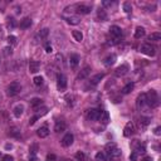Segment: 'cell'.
<instances>
[{
  "instance_id": "6da1fadb",
  "label": "cell",
  "mask_w": 161,
  "mask_h": 161,
  "mask_svg": "<svg viewBox=\"0 0 161 161\" xmlns=\"http://www.w3.org/2000/svg\"><path fill=\"white\" fill-rule=\"evenodd\" d=\"M146 102H147V106L151 107V108H155V107L159 106V94L156 91H148L146 93Z\"/></svg>"
},
{
  "instance_id": "7a4b0ae2",
  "label": "cell",
  "mask_w": 161,
  "mask_h": 161,
  "mask_svg": "<svg viewBox=\"0 0 161 161\" xmlns=\"http://www.w3.org/2000/svg\"><path fill=\"white\" fill-rule=\"evenodd\" d=\"M20 91H22V86H20L18 82H13V83H10V85L8 86V88H7V94H8V96H10V97H14V96H16V94L19 93Z\"/></svg>"
},
{
  "instance_id": "3957f363",
  "label": "cell",
  "mask_w": 161,
  "mask_h": 161,
  "mask_svg": "<svg viewBox=\"0 0 161 161\" xmlns=\"http://www.w3.org/2000/svg\"><path fill=\"white\" fill-rule=\"evenodd\" d=\"M57 87L61 92L65 91V88H67V78H65L64 74H58L57 76Z\"/></svg>"
},
{
  "instance_id": "277c9868",
  "label": "cell",
  "mask_w": 161,
  "mask_h": 161,
  "mask_svg": "<svg viewBox=\"0 0 161 161\" xmlns=\"http://www.w3.org/2000/svg\"><path fill=\"white\" fill-rule=\"evenodd\" d=\"M132 148H134V152L137 155H141V154H145L146 152V147L144 144H141L139 140H135L132 142Z\"/></svg>"
},
{
  "instance_id": "5b68a950",
  "label": "cell",
  "mask_w": 161,
  "mask_h": 161,
  "mask_svg": "<svg viewBox=\"0 0 161 161\" xmlns=\"http://www.w3.org/2000/svg\"><path fill=\"white\" fill-rule=\"evenodd\" d=\"M140 52L144 53V54H146V56H150V57L155 56V48L151 44H142L141 48H140Z\"/></svg>"
},
{
  "instance_id": "8992f818",
  "label": "cell",
  "mask_w": 161,
  "mask_h": 161,
  "mask_svg": "<svg viewBox=\"0 0 161 161\" xmlns=\"http://www.w3.org/2000/svg\"><path fill=\"white\" fill-rule=\"evenodd\" d=\"M110 34L112 35L113 38H115V40L117 42L118 39H120L122 37V30H121V28L120 27H117V25H112L110 28Z\"/></svg>"
},
{
  "instance_id": "52a82bcc",
  "label": "cell",
  "mask_w": 161,
  "mask_h": 161,
  "mask_svg": "<svg viewBox=\"0 0 161 161\" xmlns=\"http://www.w3.org/2000/svg\"><path fill=\"white\" fill-rule=\"evenodd\" d=\"M135 134V125L132 122H128L123 128V136L125 137H131Z\"/></svg>"
},
{
  "instance_id": "ba28073f",
  "label": "cell",
  "mask_w": 161,
  "mask_h": 161,
  "mask_svg": "<svg viewBox=\"0 0 161 161\" xmlns=\"http://www.w3.org/2000/svg\"><path fill=\"white\" fill-rule=\"evenodd\" d=\"M73 140H74V137H73L72 134L64 135V137L62 139V146H64V147H69L70 145L73 144Z\"/></svg>"
},
{
  "instance_id": "9c48e42d",
  "label": "cell",
  "mask_w": 161,
  "mask_h": 161,
  "mask_svg": "<svg viewBox=\"0 0 161 161\" xmlns=\"http://www.w3.org/2000/svg\"><path fill=\"white\" fill-rule=\"evenodd\" d=\"M74 9H77L76 11L79 14H88L91 13V7L88 5H83V4H78V5H74Z\"/></svg>"
},
{
  "instance_id": "30bf717a",
  "label": "cell",
  "mask_w": 161,
  "mask_h": 161,
  "mask_svg": "<svg viewBox=\"0 0 161 161\" xmlns=\"http://www.w3.org/2000/svg\"><path fill=\"white\" fill-rule=\"evenodd\" d=\"M99 115H101V111L99 110H96V108H92V110H89L88 111V120H91V121H97L98 118H99Z\"/></svg>"
},
{
  "instance_id": "8fae6325",
  "label": "cell",
  "mask_w": 161,
  "mask_h": 161,
  "mask_svg": "<svg viewBox=\"0 0 161 161\" xmlns=\"http://www.w3.org/2000/svg\"><path fill=\"white\" fill-rule=\"evenodd\" d=\"M89 73H91V67H89V65H86V67L79 72L78 77H77V79H79V81L85 79V78H87V77L89 76Z\"/></svg>"
},
{
  "instance_id": "7c38bea8",
  "label": "cell",
  "mask_w": 161,
  "mask_h": 161,
  "mask_svg": "<svg viewBox=\"0 0 161 161\" xmlns=\"http://www.w3.org/2000/svg\"><path fill=\"white\" fill-rule=\"evenodd\" d=\"M39 111H40V112H37V115H35L33 118H30V121H29V123H30V125H34V123H35V121H37L39 117L44 116L45 113L48 112V108H47V107H43V108H42V110H39Z\"/></svg>"
},
{
  "instance_id": "4fadbf2b",
  "label": "cell",
  "mask_w": 161,
  "mask_h": 161,
  "mask_svg": "<svg viewBox=\"0 0 161 161\" xmlns=\"http://www.w3.org/2000/svg\"><path fill=\"white\" fill-rule=\"evenodd\" d=\"M40 68V63L38 61H30L29 63V72L30 73H37Z\"/></svg>"
},
{
  "instance_id": "5bb4252c",
  "label": "cell",
  "mask_w": 161,
  "mask_h": 161,
  "mask_svg": "<svg viewBox=\"0 0 161 161\" xmlns=\"http://www.w3.org/2000/svg\"><path fill=\"white\" fill-rule=\"evenodd\" d=\"M128 72V65H126V64H123V65H120L116 70H115V74L117 76V77H121V76H125Z\"/></svg>"
},
{
  "instance_id": "9a60e30c",
  "label": "cell",
  "mask_w": 161,
  "mask_h": 161,
  "mask_svg": "<svg viewBox=\"0 0 161 161\" xmlns=\"http://www.w3.org/2000/svg\"><path fill=\"white\" fill-rule=\"evenodd\" d=\"M65 19H67V23L70 25H77L81 23V18L77 16V15H70V16H65Z\"/></svg>"
},
{
  "instance_id": "2e32d148",
  "label": "cell",
  "mask_w": 161,
  "mask_h": 161,
  "mask_svg": "<svg viewBox=\"0 0 161 161\" xmlns=\"http://www.w3.org/2000/svg\"><path fill=\"white\" fill-rule=\"evenodd\" d=\"M37 135L40 137V139H44V137H47V136L49 135V128L47 127V126L40 127V128L37 131Z\"/></svg>"
},
{
  "instance_id": "e0dca14e",
  "label": "cell",
  "mask_w": 161,
  "mask_h": 161,
  "mask_svg": "<svg viewBox=\"0 0 161 161\" xmlns=\"http://www.w3.org/2000/svg\"><path fill=\"white\" fill-rule=\"evenodd\" d=\"M78 63H79L78 54H70V57H69V64H70V67L74 68V67L78 65Z\"/></svg>"
},
{
  "instance_id": "ac0fdd59",
  "label": "cell",
  "mask_w": 161,
  "mask_h": 161,
  "mask_svg": "<svg viewBox=\"0 0 161 161\" xmlns=\"http://www.w3.org/2000/svg\"><path fill=\"white\" fill-rule=\"evenodd\" d=\"M116 59H117L116 54H110L108 57H106V59H105V65H107V67H111V65L115 64Z\"/></svg>"
},
{
  "instance_id": "d6986e66",
  "label": "cell",
  "mask_w": 161,
  "mask_h": 161,
  "mask_svg": "<svg viewBox=\"0 0 161 161\" xmlns=\"http://www.w3.org/2000/svg\"><path fill=\"white\" fill-rule=\"evenodd\" d=\"M67 127V125H65L64 121H57L56 122V126H54V131L56 132H63Z\"/></svg>"
},
{
  "instance_id": "ffe728a7",
  "label": "cell",
  "mask_w": 161,
  "mask_h": 161,
  "mask_svg": "<svg viewBox=\"0 0 161 161\" xmlns=\"http://www.w3.org/2000/svg\"><path fill=\"white\" fill-rule=\"evenodd\" d=\"M98 120L102 122V123H105V125H107L108 123V121H110V116H108V112H106V111H101V115H99V118Z\"/></svg>"
},
{
  "instance_id": "44dd1931",
  "label": "cell",
  "mask_w": 161,
  "mask_h": 161,
  "mask_svg": "<svg viewBox=\"0 0 161 161\" xmlns=\"http://www.w3.org/2000/svg\"><path fill=\"white\" fill-rule=\"evenodd\" d=\"M137 106L139 107H144V106H147V102H146V93H141L139 98H137Z\"/></svg>"
},
{
  "instance_id": "7402d4cb",
  "label": "cell",
  "mask_w": 161,
  "mask_h": 161,
  "mask_svg": "<svg viewBox=\"0 0 161 161\" xmlns=\"http://www.w3.org/2000/svg\"><path fill=\"white\" fill-rule=\"evenodd\" d=\"M30 25H32L30 18H24L23 20H20V28L22 29H28V28H30Z\"/></svg>"
},
{
  "instance_id": "603a6c76",
  "label": "cell",
  "mask_w": 161,
  "mask_h": 161,
  "mask_svg": "<svg viewBox=\"0 0 161 161\" xmlns=\"http://www.w3.org/2000/svg\"><path fill=\"white\" fill-rule=\"evenodd\" d=\"M144 35H145V29L142 28V27H137L136 28V32H135V38L136 39H141Z\"/></svg>"
},
{
  "instance_id": "cb8c5ba5",
  "label": "cell",
  "mask_w": 161,
  "mask_h": 161,
  "mask_svg": "<svg viewBox=\"0 0 161 161\" xmlns=\"http://www.w3.org/2000/svg\"><path fill=\"white\" fill-rule=\"evenodd\" d=\"M103 77H105V74H103V73H99V74H96L94 77H92V78H91V85H92V86H96L97 83L103 78Z\"/></svg>"
},
{
  "instance_id": "d4e9b609",
  "label": "cell",
  "mask_w": 161,
  "mask_h": 161,
  "mask_svg": "<svg viewBox=\"0 0 161 161\" xmlns=\"http://www.w3.org/2000/svg\"><path fill=\"white\" fill-rule=\"evenodd\" d=\"M23 111H24V106H23V105L15 106V108H14V115H15V117H20L22 113H23Z\"/></svg>"
},
{
  "instance_id": "484cf974",
  "label": "cell",
  "mask_w": 161,
  "mask_h": 161,
  "mask_svg": "<svg viewBox=\"0 0 161 161\" xmlns=\"http://www.w3.org/2000/svg\"><path fill=\"white\" fill-rule=\"evenodd\" d=\"M76 159L78 160V161H89L88 156H87L85 152H82V151H79V152L76 154Z\"/></svg>"
},
{
  "instance_id": "4316f807",
  "label": "cell",
  "mask_w": 161,
  "mask_h": 161,
  "mask_svg": "<svg viewBox=\"0 0 161 161\" xmlns=\"http://www.w3.org/2000/svg\"><path fill=\"white\" fill-rule=\"evenodd\" d=\"M30 103H32V107H33V108H34V110H37V107H38V106L40 107L42 105H43V99H40V98H33Z\"/></svg>"
},
{
  "instance_id": "83f0119b",
  "label": "cell",
  "mask_w": 161,
  "mask_h": 161,
  "mask_svg": "<svg viewBox=\"0 0 161 161\" xmlns=\"http://www.w3.org/2000/svg\"><path fill=\"white\" fill-rule=\"evenodd\" d=\"M150 121H151V118L150 117H141L140 118V125L142 127H146V126H148V125H150Z\"/></svg>"
},
{
  "instance_id": "f1b7e54d",
  "label": "cell",
  "mask_w": 161,
  "mask_h": 161,
  "mask_svg": "<svg viewBox=\"0 0 161 161\" xmlns=\"http://www.w3.org/2000/svg\"><path fill=\"white\" fill-rule=\"evenodd\" d=\"M134 89V83H128V85H126L123 88H122V94H127V93H130L131 91Z\"/></svg>"
},
{
  "instance_id": "f546056e",
  "label": "cell",
  "mask_w": 161,
  "mask_h": 161,
  "mask_svg": "<svg viewBox=\"0 0 161 161\" xmlns=\"http://www.w3.org/2000/svg\"><path fill=\"white\" fill-rule=\"evenodd\" d=\"M9 135H10V136H13V137H15V139H19V137H20V131L18 130L16 127H11Z\"/></svg>"
},
{
  "instance_id": "4dcf8cb0",
  "label": "cell",
  "mask_w": 161,
  "mask_h": 161,
  "mask_svg": "<svg viewBox=\"0 0 161 161\" xmlns=\"http://www.w3.org/2000/svg\"><path fill=\"white\" fill-rule=\"evenodd\" d=\"M72 35H73V38H74L77 42H82V40H83V34H82L79 30H73V32H72Z\"/></svg>"
},
{
  "instance_id": "1f68e13d",
  "label": "cell",
  "mask_w": 161,
  "mask_h": 161,
  "mask_svg": "<svg viewBox=\"0 0 161 161\" xmlns=\"http://www.w3.org/2000/svg\"><path fill=\"white\" fill-rule=\"evenodd\" d=\"M148 40H152V42H159L161 40V34L160 33H152L148 35Z\"/></svg>"
},
{
  "instance_id": "d6a6232c",
  "label": "cell",
  "mask_w": 161,
  "mask_h": 161,
  "mask_svg": "<svg viewBox=\"0 0 161 161\" xmlns=\"http://www.w3.org/2000/svg\"><path fill=\"white\" fill-rule=\"evenodd\" d=\"M37 152H38V145L37 144H33L30 146V148H29V154H30V156L33 157V156L37 155Z\"/></svg>"
},
{
  "instance_id": "836d02e7",
  "label": "cell",
  "mask_w": 161,
  "mask_h": 161,
  "mask_svg": "<svg viewBox=\"0 0 161 161\" xmlns=\"http://www.w3.org/2000/svg\"><path fill=\"white\" fill-rule=\"evenodd\" d=\"M34 85L35 86H42L43 85V77H40V76H37V77H34Z\"/></svg>"
},
{
  "instance_id": "e575fe53",
  "label": "cell",
  "mask_w": 161,
  "mask_h": 161,
  "mask_svg": "<svg viewBox=\"0 0 161 161\" xmlns=\"http://www.w3.org/2000/svg\"><path fill=\"white\" fill-rule=\"evenodd\" d=\"M98 18L101 20H106L107 19V14H106V11L103 9H99L98 10Z\"/></svg>"
},
{
  "instance_id": "d590c367",
  "label": "cell",
  "mask_w": 161,
  "mask_h": 161,
  "mask_svg": "<svg viewBox=\"0 0 161 161\" xmlns=\"http://www.w3.org/2000/svg\"><path fill=\"white\" fill-rule=\"evenodd\" d=\"M96 161H106V154L105 152H98L96 155Z\"/></svg>"
},
{
  "instance_id": "8d00e7d4",
  "label": "cell",
  "mask_w": 161,
  "mask_h": 161,
  "mask_svg": "<svg viewBox=\"0 0 161 161\" xmlns=\"http://www.w3.org/2000/svg\"><path fill=\"white\" fill-rule=\"evenodd\" d=\"M3 53H4V56H5V57H9V56L13 54V49H11V47H5Z\"/></svg>"
},
{
  "instance_id": "74e56055",
  "label": "cell",
  "mask_w": 161,
  "mask_h": 161,
  "mask_svg": "<svg viewBox=\"0 0 161 161\" xmlns=\"http://www.w3.org/2000/svg\"><path fill=\"white\" fill-rule=\"evenodd\" d=\"M123 10L126 11L127 14H130L131 11H132V7H131V4H130V3H125V4H123Z\"/></svg>"
},
{
  "instance_id": "f35d334b",
  "label": "cell",
  "mask_w": 161,
  "mask_h": 161,
  "mask_svg": "<svg viewBox=\"0 0 161 161\" xmlns=\"http://www.w3.org/2000/svg\"><path fill=\"white\" fill-rule=\"evenodd\" d=\"M8 42H9L10 44L15 45V44H16V38L14 37V35H9V37H8Z\"/></svg>"
},
{
  "instance_id": "ab89813d",
  "label": "cell",
  "mask_w": 161,
  "mask_h": 161,
  "mask_svg": "<svg viewBox=\"0 0 161 161\" xmlns=\"http://www.w3.org/2000/svg\"><path fill=\"white\" fill-rule=\"evenodd\" d=\"M1 161H14V157L10 156V155H4L1 157Z\"/></svg>"
},
{
  "instance_id": "60d3db41",
  "label": "cell",
  "mask_w": 161,
  "mask_h": 161,
  "mask_svg": "<svg viewBox=\"0 0 161 161\" xmlns=\"http://www.w3.org/2000/svg\"><path fill=\"white\" fill-rule=\"evenodd\" d=\"M57 160V156L54 154H49L48 156H47V161H56Z\"/></svg>"
},
{
  "instance_id": "b9f144b4",
  "label": "cell",
  "mask_w": 161,
  "mask_h": 161,
  "mask_svg": "<svg viewBox=\"0 0 161 161\" xmlns=\"http://www.w3.org/2000/svg\"><path fill=\"white\" fill-rule=\"evenodd\" d=\"M48 33H49V32H48V29H47V28H44L43 30L40 32V38H45L47 35H48Z\"/></svg>"
},
{
  "instance_id": "7bdbcfd3",
  "label": "cell",
  "mask_w": 161,
  "mask_h": 161,
  "mask_svg": "<svg viewBox=\"0 0 161 161\" xmlns=\"http://www.w3.org/2000/svg\"><path fill=\"white\" fill-rule=\"evenodd\" d=\"M137 156H139V155L135 154V152H132V154H131V156H130V160H131V161H136V160H137Z\"/></svg>"
},
{
  "instance_id": "ee69618b",
  "label": "cell",
  "mask_w": 161,
  "mask_h": 161,
  "mask_svg": "<svg viewBox=\"0 0 161 161\" xmlns=\"http://www.w3.org/2000/svg\"><path fill=\"white\" fill-rule=\"evenodd\" d=\"M10 22L8 23V27H10V28H14L15 27V20L14 19H9Z\"/></svg>"
},
{
  "instance_id": "f6af8a7d",
  "label": "cell",
  "mask_w": 161,
  "mask_h": 161,
  "mask_svg": "<svg viewBox=\"0 0 161 161\" xmlns=\"http://www.w3.org/2000/svg\"><path fill=\"white\" fill-rule=\"evenodd\" d=\"M102 4H103V7H111V5H112L113 3H112V1H107V0H105V1H103Z\"/></svg>"
},
{
  "instance_id": "bcb514c9",
  "label": "cell",
  "mask_w": 161,
  "mask_h": 161,
  "mask_svg": "<svg viewBox=\"0 0 161 161\" xmlns=\"http://www.w3.org/2000/svg\"><path fill=\"white\" fill-rule=\"evenodd\" d=\"M45 52H47V53H50V52H52V47H50L49 44L45 45Z\"/></svg>"
},
{
  "instance_id": "7dc6e473",
  "label": "cell",
  "mask_w": 161,
  "mask_h": 161,
  "mask_svg": "<svg viewBox=\"0 0 161 161\" xmlns=\"http://www.w3.org/2000/svg\"><path fill=\"white\" fill-rule=\"evenodd\" d=\"M161 134V127H156V128H155V135H160Z\"/></svg>"
},
{
  "instance_id": "c3c4849f",
  "label": "cell",
  "mask_w": 161,
  "mask_h": 161,
  "mask_svg": "<svg viewBox=\"0 0 161 161\" xmlns=\"http://www.w3.org/2000/svg\"><path fill=\"white\" fill-rule=\"evenodd\" d=\"M30 161H40V159H38L37 156H33V157H30Z\"/></svg>"
},
{
  "instance_id": "681fc988",
  "label": "cell",
  "mask_w": 161,
  "mask_h": 161,
  "mask_svg": "<svg viewBox=\"0 0 161 161\" xmlns=\"http://www.w3.org/2000/svg\"><path fill=\"white\" fill-rule=\"evenodd\" d=\"M142 161H152V160H151V157H145Z\"/></svg>"
},
{
  "instance_id": "f907efd6",
  "label": "cell",
  "mask_w": 161,
  "mask_h": 161,
  "mask_svg": "<svg viewBox=\"0 0 161 161\" xmlns=\"http://www.w3.org/2000/svg\"><path fill=\"white\" fill-rule=\"evenodd\" d=\"M0 156H1V152H0Z\"/></svg>"
}]
</instances>
